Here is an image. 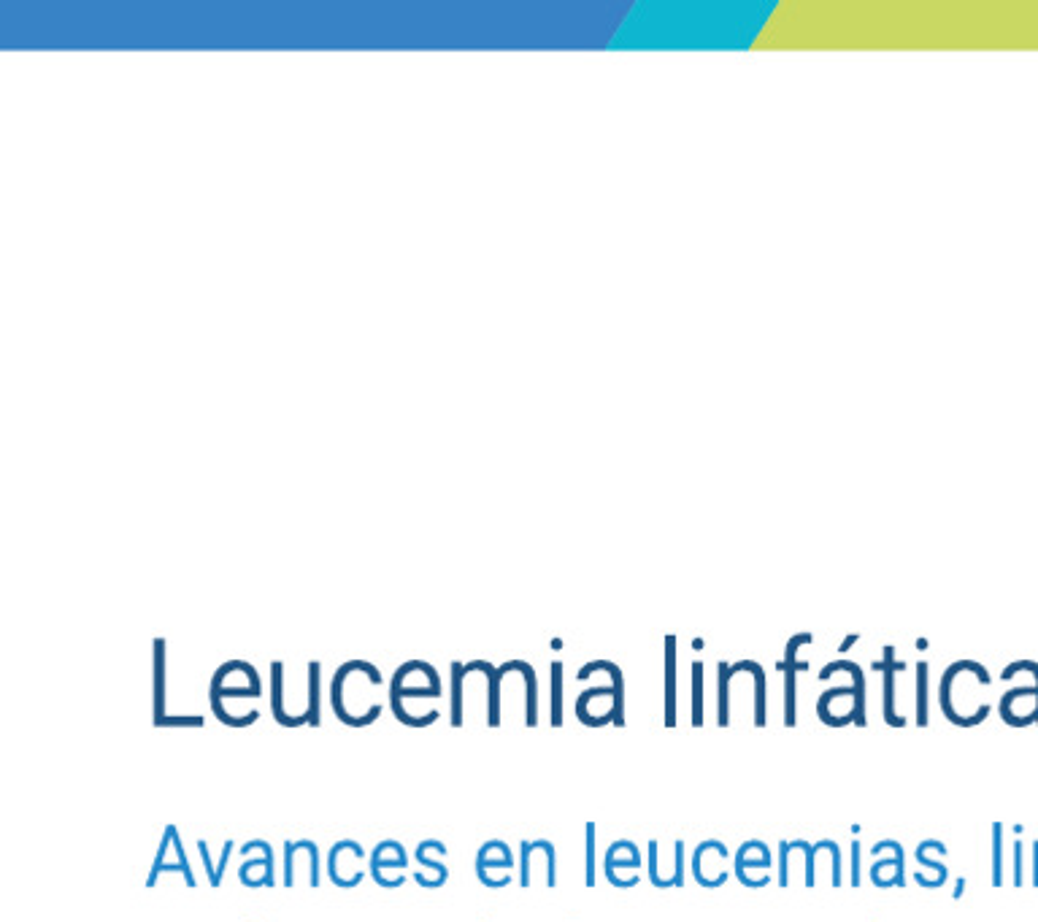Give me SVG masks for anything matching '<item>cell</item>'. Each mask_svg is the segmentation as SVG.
<instances>
[{
	"label": "cell",
	"instance_id": "obj_1",
	"mask_svg": "<svg viewBox=\"0 0 1038 922\" xmlns=\"http://www.w3.org/2000/svg\"><path fill=\"white\" fill-rule=\"evenodd\" d=\"M260 695H263V685H260V679H252V682L244 687H228L222 671H217L214 679H211V690H209L211 712H214V717H217L222 725H228V728H249V725H255V722L260 720V712H249L246 717L236 720V717H230V714L225 712V703L222 701H225V698H260Z\"/></svg>",
	"mask_w": 1038,
	"mask_h": 922
},
{
	"label": "cell",
	"instance_id": "obj_2",
	"mask_svg": "<svg viewBox=\"0 0 1038 922\" xmlns=\"http://www.w3.org/2000/svg\"><path fill=\"white\" fill-rule=\"evenodd\" d=\"M165 831L168 833H165L163 844H160V852H157L155 866H152V871H149L146 887H155L157 879H160V874H182L184 885L190 887V890L192 887H198L195 885V877H192L190 860H187V855H184L179 828H176V825H168Z\"/></svg>",
	"mask_w": 1038,
	"mask_h": 922
},
{
	"label": "cell",
	"instance_id": "obj_3",
	"mask_svg": "<svg viewBox=\"0 0 1038 922\" xmlns=\"http://www.w3.org/2000/svg\"><path fill=\"white\" fill-rule=\"evenodd\" d=\"M874 671H882L884 674V720L893 728H903L906 720L895 712V676L906 671V663L895 660V649L887 647L884 649V660H876L874 663Z\"/></svg>",
	"mask_w": 1038,
	"mask_h": 922
},
{
	"label": "cell",
	"instance_id": "obj_4",
	"mask_svg": "<svg viewBox=\"0 0 1038 922\" xmlns=\"http://www.w3.org/2000/svg\"><path fill=\"white\" fill-rule=\"evenodd\" d=\"M271 709H274V720L282 728H301L309 725L306 717H290L284 709V663H271Z\"/></svg>",
	"mask_w": 1038,
	"mask_h": 922
},
{
	"label": "cell",
	"instance_id": "obj_5",
	"mask_svg": "<svg viewBox=\"0 0 1038 922\" xmlns=\"http://www.w3.org/2000/svg\"><path fill=\"white\" fill-rule=\"evenodd\" d=\"M479 671V660L474 663H452V728H463V685L465 676Z\"/></svg>",
	"mask_w": 1038,
	"mask_h": 922
},
{
	"label": "cell",
	"instance_id": "obj_6",
	"mask_svg": "<svg viewBox=\"0 0 1038 922\" xmlns=\"http://www.w3.org/2000/svg\"><path fill=\"white\" fill-rule=\"evenodd\" d=\"M665 649H668V660H665V725H668V728H674L676 725V658H674L676 641L674 639L665 641Z\"/></svg>",
	"mask_w": 1038,
	"mask_h": 922
},
{
	"label": "cell",
	"instance_id": "obj_7",
	"mask_svg": "<svg viewBox=\"0 0 1038 922\" xmlns=\"http://www.w3.org/2000/svg\"><path fill=\"white\" fill-rule=\"evenodd\" d=\"M736 668H741V671H749V674L755 676V725L757 728H763L765 725V671L760 668V663H755V660H738Z\"/></svg>",
	"mask_w": 1038,
	"mask_h": 922
},
{
	"label": "cell",
	"instance_id": "obj_8",
	"mask_svg": "<svg viewBox=\"0 0 1038 922\" xmlns=\"http://www.w3.org/2000/svg\"><path fill=\"white\" fill-rule=\"evenodd\" d=\"M517 668H519V674L525 676V698H528V714H525V722H528V728H536L538 725V685H536V671H533V666L530 663H525V660H517Z\"/></svg>",
	"mask_w": 1038,
	"mask_h": 922
},
{
	"label": "cell",
	"instance_id": "obj_9",
	"mask_svg": "<svg viewBox=\"0 0 1038 922\" xmlns=\"http://www.w3.org/2000/svg\"><path fill=\"white\" fill-rule=\"evenodd\" d=\"M155 725L160 720H165V644L163 639L155 641Z\"/></svg>",
	"mask_w": 1038,
	"mask_h": 922
},
{
	"label": "cell",
	"instance_id": "obj_10",
	"mask_svg": "<svg viewBox=\"0 0 1038 922\" xmlns=\"http://www.w3.org/2000/svg\"><path fill=\"white\" fill-rule=\"evenodd\" d=\"M928 663H917V728L930 725V703H928Z\"/></svg>",
	"mask_w": 1038,
	"mask_h": 922
},
{
	"label": "cell",
	"instance_id": "obj_11",
	"mask_svg": "<svg viewBox=\"0 0 1038 922\" xmlns=\"http://www.w3.org/2000/svg\"><path fill=\"white\" fill-rule=\"evenodd\" d=\"M403 698H441V679L433 682V685H425V687L411 685V687H398V690H390L392 712H395V709H401Z\"/></svg>",
	"mask_w": 1038,
	"mask_h": 922
},
{
	"label": "cell",
	"instance_id": "obj_12",
	"mask_svg": "<svg viewBox=\"0 0 1038 922\" xmlns=\"http://www.w3.org/2000/svg\"><path fill=\"white\" fill-rule=\"evenodd\" d=\"M319 663H311L309 666V706L303 709V714H306V720H309L311 728H319V722H322V706H319Z\"/></svg>",
	"mask_w": 1038,
	"mask_h": 922
},
{
	"label": "cell",
	"instance_id": "obj_13",
	"mask_svg": "<svg viewBox=\"0 0 1038 922\" xmlns=\"http://www.w3.org/2000/svg\"><path fill=\"white\" fill-rule=\"evenodd\" d=\"M552 728H563V663H552Z\"/></svg>",
	"mask_w": 1038,
	"mask_h": 922
},
{
	"label": "cell",
	"instance_id": "obj_14",
	"mask_svg": "<svg viewBox=\"0 0 1038 922\" xmlns=\"http://www.w3.org/2000/svg\"><path fill=\"white\" fill-rule=\"evenodd\" d=\"M692 725H703V663H692Z\"/></svg>",
	"mask_w": 1038,
	"mask_h": 922
},
{
	"label": "cell",
	"instance_id": "obj_15",
	"mask_svg": "<svg viewBox=\"0 0 1038 922\" xmlns=\"http://www.w3.org/2000/svg\"><path fill=\"white\" fill-rule=\"evenodd\" d=\"M584 847H587V855H584V885L595 887V825L587 822L584 828Z\"/></svg>",
	"mask_w": 1038,
	"mask_h": 922
},
{
	"label": "cell",
	"instance_id": "obj_16",
	"mask_svg": "<svg viewBox=\"0 0 1038 922\" xmlns=\"http://www.w3.org/2000/svg\"><path fill=\"white\" fill-rule=\"evenodd\" d=\"M730 679H733L730 663H720V728H728L730 722Z\"/></svg>",
	"mask_w": 1038,
	"mask_h": 922
},
{
	"label": "cell",
	"instance_id": "obj_17",
	"mask_svg": "<svg viewBox=\"0 0 1038 922\" xmlns=\"http://www.w3.org/2000/svg\"><path fill=\"white\" fill-rule=\"evenodd\" d=\"M1001 849H1003V825H993V885H1003V866H1001Z\"/></svg>",
	"mask_w": 1038,
	"mask_h": 922
},
{
	"label": "cell",
	"instance_id": "obj_18",
	"mask_svg": "<svg viewBox=\"0 0 1038 922\" xmlns=\"http://www.w3.org/2000/svg\"><path fill=\"white\" fill-rule=\"evenodd\" d=\"M414 858H417L419 863H422V866H425V868H430V871H436V874H438V882H441V887L447 885V879H449V868H447V863H441V860H433V858H430V855H428V849L422 847V844H419V847H417V855H414Z\"/></svg>",
	"mask_w": 1038,
	"mask_h": 922
},
{
	"label": "cell",
	"instance_id": "obj_19",
	"mask_svg": "<svg viewBox=\"0 0 1038 922\" xmlns=\"http://www.w3.org/2000/svg\"><path fill=\"white\" fill-rule=\"evenodd\" d=\"M649 882L655 887H660V890H668V887H671V882L657 871V841H649Z\"/></svg>",
	"mask_w": 1038,
	"mask_h": 922
},
{
	"label": "cell",
	"instance_id": "obj_20",
	"mask_svg": "<svg viewBox=\"0 0 1038 922\" xmlns=\"http://www.w3.org/2000/svg\"><path fill=\"white\" fill-rule=\"evenodd\" d=\"M530 858H533V844L522 841V852H519V885L530 887Z\"/></svg>",
	"mask_w": 1038,
	"mask_h": 922
},
{
	"label": "cell",
	"instance_id": "obj_21",
	"mask_svg": "<svg viewBox=\"0 0 1038 922\" xmlns=\"http://www.w3.org/2000/svg\"><path fill=\"white\" fill-rule=\"evenodd\" d=\"M295 855H298V849H295V841H287L284 844V887H292V882H295V868H292V860H295Z\"/></svg>",
	"mask_w": 1038,
	"mask_h": 922
},
{
	"label": "cell",
	"instance_id": "obj_22",
	"mask_svg": "<svg viewBox=\"0 0 1038 922\" xmlns=\"http://www.w3.org/2000/svg\"><path fill=\"white\" fill-rule=\"evenodd\" d=\"M514 866V855H503V858H490L482 849L476 852V868H511Z\"/></svg>",
	"mask_w": 1038,
	"mask_h": 922
},
{
	"label": "cell",
	"instance_id": "obj_23",
	"mask_svg": "<svg viewBox=\"0 0 1038 922\" xmlns=\"http://www.w3.org/2000/svg\"><path fill=\"white\" fill-rule=\"evenodd\" d=\"M914 858L920 860L922 866H928L930 871H936L938 882H941V885H944V882H947V879H949V868L944 866V863H938V860H930L928 852H925V849H922V847H917V855H914Z\"/></svg>",
	"mask_w": 1038,
	"mask_h": 922
},
{
	"label": "cell",
	"instance_id": "obj_24",
	"mask_svg": "<svg viewBox=\"0 0 1038 922\" xmlns=\"http://www.w3.org/2000/svg\"><path fill=\"white\" fill-rule=\"evenodd\" d=\"M157 728H203V717H165Z\"/></svg>",
	"mask_w": 1038,
	"mask_h": 922
},
{
	"label": "cell",
	"instance_id": "obj_25",
	"mask_svg": "<svg viewBox=\"0 0 1038 922\" xmlns=\"http://www.w3.org/2000/svg\"><path fill=\"white\" fill-rule=\"evenodd\" d=\"M198 852H201V860H203V868H206V877H209V885L219 887L217 868H214V860H211L209 844H206V841H198Z\"/></svg>",
	"mask_w": 1038,
	"mask_h": 922
},
{
	"label": "cell",
	"instance_id": "obj_26",
	"mask_svg": "<svg viewBox=\"0 0 1038 922\" xmlns=\"http://www.w3.org/2000/svg\"><path fill=\"white\" fill-rule=\"evenodd\" d=\"M790 852H793L790 841H782V847H779V885L782 887L790 885V868H787Z\"/></svg>",
	"mask_w": 1038,
	"mask_h": 922
},
{
	"label": "cell",
	"instance_id": "obj_27",
	"mask_svg": "<svg viewBox=\"0 0 1038 922\" xmlns=\"http://www.w3.org/2000/svg\"><path fill=\"white\" fill-rule=\"evenodd\" d=\"M860 858H863V847H860V841H852V887H860V882H863V871H860Z\"/></svg>",
	"mask_w": 1038,
	"mask_h": 922
},
{
	"label": "cell",
	"instance_id": "obj_28",
	"mask_svg": "<svg viewBox=\"0 0 1038 922\" xmlns=\"http://www.w3.org/2000/svg\"><path fill=\"white\" fill-rule=\"evenodd\" d=\"M674 855V887L684 885V841H676Z\"/></svg>",
	"mask_w": 1038,
	"mask_h": 922
},
{
	"label": "cell",
	"instance_id": "obj_29",
	"mask_svg": "<svg viewBox=\"0 0 1038 922\" xmlns=\"http://www.w3.org/2000/svg\"><path fill=\"white\" fill-rule=\"evenodd\" d=\"M1009 671H1028V674H1033V687H1036V695H1038V663H1033V660H1014L1009 666ZM1036 725H1038V712H1036Z\"/></svg>",
	"mask_w": 1038,
	"mask_h": 922
},
{
	"label": "cell",
	"instance_id": "obj_30",
	"mask_svg": "<svg viewBox=\"0 0 1038 922\" xmlns=\"http://www.w3.org/2000/svg\"><path fill=\"white\" fill-rule=\"evenodd\" d=\"M233 849H236V844H233V841H225V847H222V855H219V863H217L219 887H222V879H225V868H228L230 855H233Z\"/></svg>",
	"mask_w": 1038,
	"mask_h": 922
},
{
	"label": "cell",
	"instance_id": "obj_31",
	"mask_svg": "<svg viewBox=\"0 0 1038 922\" xmlns=\"http://www.w3.org/2000/svg\"><path fill=\"white\" fill-rule=\"evenodd\" d=\"M1014 885H1022V844L1014 841Z\"/></svg>",
	"mask_w": 1038,
	"mask_h": 922
},
{
	"label": "cell",
	"instance_id": "obj_32",
	"mask_svg": "<svg viewBox=\"0 0 1038 922\" xmlns=\"http://www.w3.org/2000/svg\"><path fill=\"white\" fill-rule=\"evenodd\" d=\"M963 893H966V879L960 877L955 882V893H952V898H955V901H960V898H963Z\"/></svg>",
	"mask_w": 1038,
	"mask_h": 922
}]
</instances>
